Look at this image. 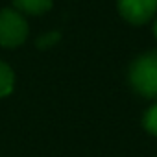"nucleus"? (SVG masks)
Instances as JSON below:
<instances>
[{"instance_id":"nucleus-6","label":"nucleus","mask_w":157,"mask_h":157,"mask_svg":"<svg viewBox=\"0 0 157 157\" xmlns=\"http://www.w3.org/2000/svg\"><path fill=\"white\" fill-rule=\"evenodd\" d=\"M142 126L148 133L157 137V104H153L151 107L146 109V113L142 117Z\"/></svg>"},{"instance_id":"nucleus-1","label":"nucleus","mask_w":157,"mask_h":157,"mask_svg":"<svg viewBox=\"0 0 157 157\" xmlns=\"http://www.w3.org/2000/svg\"><path fill=\"white\" fill-rule=\"evenodd\" d=\"M131 89L144 98H157V50L139 56L128 72Z\"/></svg>"},{"instance_id":"nucleus-4","label":"nucleus","mask_w":157,"mask_h":157,"mask_svg":"<svg viewBox=\"0 0 157 157\" xmlns=\"http://www.w3.org/2000/svg\"><path fill=\"white\" fill-rule=\"evenodd\" d=\"M13 4L22 13L41 15L52 8V0H13Z\"/></svg>"},{"instance_id":"nucleus-8","label":"nucleus","mask_w":157,"mask_h":157,"mask_svg":"<svg viewBox=\"0 0 157 157\" xmlns=\"http://www.w3.org/2000/svg\"><path fill=\"white\" fill-rule=\"evenodd\" d=\"M153 33H155V39H157V21H155V24H153Z\"/></svg>"},{"instance_id":"nucleus-3","label":"nucleus","mask_w":157,"mask_h":157,"mask_svg":"<svg viewBox=\"0 0 157 157\" xmlns=\"http://www.w3.org/2000/svg\"><path fill=\"white\" fill-rule=\"evenodd\" d=\"M118 11L128 22L140 26L155 15L157 0H118Z\"/></svg>"},{"instance_id":"nucleus-2","label":"nucleus","mask_w":157,"mask_h":157,"mask_svg":"<svg viewBox=\"0 0 157 157\" xmlns=\"http://www.w3.org/2000/svg\"><path fill=\"white\" fill-rule=\"evenodd\" d=\"M28 24L24 17L15 10L0 11V44L6 48H15L26 41Z\"/></svg>"},{"instance_id":"nucleus-7","label":"nucleus","mask_w":157,"mask_h":157,"mask_svg":"<svg viewBox=\"0 0 157 157\" xmlns=\"http://www.w3.org/2000/svg\"><path fill=\"white\" fill-rule=\"evenodd\" d=\"M59 39V33H50V35H43L41 41H39V46H44V44H50V43H56Z\"/></svg>"},{"instance_id":"nucleus-5","label":"nucleus","mask_w":157,"mask_h":157,"mask_svg":"<svg viewBox=\"0 0 157 157\" xmlns=\"http://www.w3.org/2000/svg\"><path fill=\"white\" fill-rule=\"evenodd\" d=\"M13 83H15L13 70L10 68V65H6L4 61H0V98L11 94Z\"/></svg>"}]
</instances>
